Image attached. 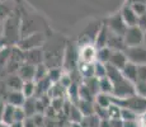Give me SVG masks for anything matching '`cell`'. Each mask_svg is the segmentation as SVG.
<instances>
[{
  "label": "cell",
  "instance_id": "obj_9",
  "mask_svg": "<svg viewBox=\"0 0 146 127\" xmlns=\"http://www.w3.org/2000/svg\"><path fill=\"white\" fill-rule=\"evenodd\" d=\"M24 63L35 65V66H37V65H40V64H43L44 63L43 50H42L41 47H37V49L24 51Z\"/></svg>",
  "mask_w": 146,
  "mask_h": 127
},
{
  "label": "cell",
  "instance_id": "obj_54",
  "mask_svg": "<svg viewBox=\"0 0 146 127\" xmlns=\"http://www.w3.org/2000/svg\"><path fill=\"white\" fill-rule=\"evenodd\" d=\"M144 43L146 45V31L144 32Z\"/></svg>",
  "mask_w": 146,
  "mask_h": 127
},
{
  "label": "cell",
  "instance_id": "obj_28",
  "mask_svg": "<svg viewBox=\"0 0 146 127\" xmlns=\"http://www.w3.org/2000/svg\"><path fill=\"white\" fill-rule=\"evenodd\" d=\"M112 55V50L109 49L108 46L102 47V49H98L97 51V61H100L103 64H108L109 59H111Z\"/></svg>",
  "mask_w": 146,
  "mask_h": 127
},
{
  "label": "cell",
  "instance_id": "obj_56",
  "mask_svg": "<svg viewBox=\"0 0 146 127\" xmlns=\"http://www.w3.org/2000/svg\"><path fill=\"white\" fill-rule=\"evenodd\" d=\"M0 125H1V122H0Z\"/></svg>",
  "mask_w": 146,
  "mask_h": 127
},
{
  "label": "cell",
  "instance_id": "obj_48",
  "mask_svg": "<svg viewBox=\"0 0 146 127\" xmlns=\"http://www.w3.org/2000/svg\"><path fill=\"white\" fill-rule=\"evenodd\" d=\"M10 127H24V121L22 122V121H14L9 125Z\"/></svg>",
  "mask_w": 146,
  "mask_h": 127
},
{
  "label": "cell",
  "instance_id": "obj_24",
  "mask_svg": "<svg viewBox=\"0 0 146 127\" xmlns=\"http://www.w3.org/2000/svg\"><path fill=\"white\" fill-rule=\"evenodd\" d=\"M107 76L111 79V81L113 84L123 79L122 71H121L119 69H117V67H114L113 65H111V64H107Z\"/></svg>",
  "mask_w": 146,
  "mask_h": 127
},
{
  "label": "cell",
  "instance_id": "obj_43",
  "mask_svg": "<svg viewBox=\"0 0 146 127\" xmlns=\"http://www.w3.org/2000/svg\"><path fill=\"white\" fill-rule=\"evenodd\" d=\"M137 80L146 81V64L137 65Z\"/></svg>",
  "mask_w": 146,
  "mask_h": 127
},
{
  "label": "cell",
  "instance_id": "obj_27",
  "mask_svg": "<svg viewBox=\"0 0 146 127\" xmlns=\"http://www.w3.org/2000/svg\"><path fill=\"white\" fill-rule=\"evenodd\" d=\"M67 117L70 118V121L74 123H81L84 120V116L80 112V109L78 108V106H71L70 111L67 112Z\"/></svg>",
  "mask_w": 146,
  "mask_h": 127
},
{
  "label": "cell",
  "instance_id": "obj_2",
  "mask_svg": "<svg viewBox=\"0 0 146 127\" xmlns=\"http://www.w3.org/2000/svg\"><path fill=\"white\" fill-rule=\"evenodd\" d=\"M113 102L117 103L121 108H130L136 113L142 114L146 111V98L140 97L137 94H133L128 98H113Z\"/></svg>",
  "mask_w": 146,
  "mask_h": 127
},
{
  "label": "cell",
  "instance_id": "obj_23",
  "mask_svg": "<svg viewBox=\"0 0 146 127\" xmlns=\"http://www.w3.org/2000/svg\"><path fill=\"white\" fill-rule=\"evenodd\" d=\"M76 106H78V108L80 109V112L83 113L84 117L90 116V114H94V102L79 99V102L76 103Z\"/></svg>",
  "mask_w": 146,
  "mask_h": 127
},
{
  "label": "cell",
  "instance_id": "obj_51",
  "mask_svg": "<svg viewBox=\"0 0 146 127\" xmlns=\"http://www.w3.org/2000/svg\"><path fill=\"white\" fill-rule=\"evenodd\" d=\"M3 46V22H0V47Z\"/></svg>",
  "mask_w": 146,
  "mask_h": 127
},
{
  "label": "cell",
  "instance_id": "obj_3",
  "mask_svg": "<svg viewBox=\"0 0 146 127\" xmlns=\"http://www.w3.org/2000/svg\"><path fill=\"white\" fill-rule=\"evenodd\" d=\"M44 43H46V36L41 31H38V32L21 37V39L17 43V47H19L22 51H28L32 49H37V47H42Z\"/></svg>",
  "mask_w": 146,
  "mask_h": 127
},
{
  "label": "cell",
  "instance_id": "obj_13",
  "mask_svg": "<svg viewBox=\"0 0 146 127\" xmlns=\"http://www.w3.org/2000/svg\"><path fill=\"white\" fill-rule=\"evenodd\" d=\"M127 63H128V60H127V56H126L125 51H112V55H111L108 64L113 65L114 67L122 70L123 66Z\"/></svg>",
  "mask_w": 146,
  "mask_h": 127
},
{
  "label": "cell",
  "instance_id": "obj_55",
  "mask_svg": "<svg viewBox=\"0 0 146 127\" xmlns=\"http://www.w3.org/2000/svg\"><path fill=\"white\" fill-rule=\"evenodd\" d=\"M141 127H146V125H144V126H141Z\"/></svg>",
  "mask_w": 146,
  "mask_h": 127
},
{
  "label": "cell",
  "instance_id": "obj_8",
  "mask_svg": "<svg viewBox=\"0 0 146 127\" xmlns=\"http://www.w3.org/2000/svg\"><path fill=\"white\" fill-rule=\"evenodd\" d=\"M97 51H98V49L93 43L80 46V50H79L80 61H83V63H89V64L95 63V61H97Z\"/></svg>",
  "mask_w": 146,
  "mask_h": 127
},
{
  "label": "cell",
  "instance_id": "obj_15",
  "mask_svg": "<svg viewBox=\"0 0 146 127\" xmlns=\"http://www.w3.org/2000/svg\"><path fill=\"white\" fill-rule=\"evenodd\" d=\"M35 72H36V66L28 64V63H23L18 70V75L21 76L24 81L35 80Z\"/></svg>",
  "mask_w": 146,
  "mask_h": 127
},
{
  "label": "cell",
  "instance_id": "obj_22",
  "mask_svg": "<svg viewBox=\"0 0 146 127\" xmlns=\"http://www.w3.org/2000/svg\"><path fill=\"white\" fill-rule=\"evenodd\" d=\"M94 103H97L98 106L108 108L112 103H113V95L112 94H107V93L99 92L94 98Z\"/></svg>",
  "mask_w": 146,
  "mask_h": 127
},
{
  "label": "cell",
  "instance_id": "obj_42",
  "mask_svg": "<svg viewBox=\"0 0 146 127\" xmlns=\"http://www.w3.org/2000/svg\"><path fill=\"white\" fill-rule=\"evenodd\" d=\"M31 118L35 121V123L37 125V127H43L44 123H46V117L43 116V113H36Z\"/></svg>",
  "mask_w": 146,
  "mask_h": 127
},
{
  "label": "cell",
  "instance_id": "obj_14",
  "mask_svg": "<svg viewBox=\"0 0 146 127\" xmlns=\"http://www.w3.org/2000/svg\"><path fill=\"white\" fill-rule=\"evenodd\" d=\"M24 102H26V97L22 90H9V93L7 94V103L14 107H22Z\"/></svg>",
  "mask_w": 146,
  "mask_h": 127
},
{
  "label": "cell",
  "instance_id": "obj_11",
  "mask_svg": "<svg viewBox=\"0 0 146 127\" xmlns=\"http://www.w3.org/2000/svg\"><path fill=\"white\" fill-rule=\"evenodd\" d=\"M107 46H108L112 51H125L126 49H127L123 36L114 35V33H112V32H109L108 43H107Z\"/></svg>",
  "mask_w": 146,
  "mask_h": 127
},
{
  "label": "cell",
  "instance_id": "obj_20",
  "mask_svg": "<svg viewBox=\"0 0 146 127\" xmlns=\"http://www.w3.org/2000/svg\"><path fill=\"white\" fill-rule=\"evenodd\" d=\"M14 5L9 0H0V22H4L14 12Z\"/></svg>",
  "mask_w": 146,
  "mask_h": 127
},
{
  "label": "cell",
  "instance_id": "obj_50",
  "mask_svg": "<svg viewBox=\"0 0 146 127\" xmlns=\"http://www.w3.org/2000/svg\"><path fill=\"white\" fill-rule=\"evenodd\" d=\"M5 104L4 102H0V122H1V118H3V113H4V109H5Z\"/></svg>",
  "mask_w": 146,
  "mask_h": 127
},
{
  "label": "cell",
  "instance_id": "obj_18",
  "mask_svg": "<svg viewBox=\"0 0 146 127\" xmlns=\"http://www.w3.org/2000/svg\"><path fill=\"white\" fill-rule=\"evenodd\" d=\"M78 72H79L80 76L84 79V80L94 76V63L89 64V63L79 61V64H78Z\"/></svg>",
  "mask_w": 146,
  "mask_h": 127
},
{
  "label": "cell",
  "instance_id": "obj_6",
  "mask_svg": "<svg viewBox=\"0 0 146 127\" xmlns=\"http://www.w3.org/2000/svg\"><path fill=\"white\" fill-rule=\"evenodd\" d=\"M106 25L108 27L109 32L114 33V35H118V36H125L126 31H127V28H128V25L123 21L121 13L109 17L106 22Z\"/></svg>",
  "mask_w": 146,
  "mask_h": 127
},
{
  "label": "cell",
  "instance_id": "obj_30",
  "mask_svg": "<svg viewBox=\"0 0 146 127\" xmlns=\"http://www.w3.org/2000/svg\"><path fill=\"white\" fill-rule=\"evenodd\" d=\"M99 92L107 93V94H112L113 92V83L111 81V79L108 76L99 79Z\"/></svg>",
  "mask_w": 146,
  "mask_h": 127
},
{
  "label": "cell",
  "instance_id": "obj_26",
  "mask_svg": "<svg viewBox=\"0 0 146 127\" xmlns=\"http://www.w3.org/2000/svg\"><path fill=\"white\" fill-rule=\"evenodd\" d=\"M14 111H15V107L14 106H12L9 103L5 104V109H4V113H3L1 122L7 123V125H10L12 122H14Z\"/></svg>",
  "mask_w": 146,
  "mask_h": 127
},
{
  "label": "cell",
  "instance_id": "obj_52",
  "mask_svg": "<svg viewBox=\"0 0 146 127\" xmlns=\"http://www.w3.org/2000/svg\"><path fill=\"white\" fill-rule=\"evenodd\" d=\"M133 3H146V0H127V4H133Z\"/></svg>",
  "mask_w": 146,
  "mask_h": 127
},
{
  "label": "cell",
  "instance_id": "obj_39",
  "mask_svg": "<svg viewBox=\"0 0 146 127\" xmlns=\"http://www.w3.org/2000/svg\"><path fill=\"white\" fill-rule=\"evenodd\" d=\"M27 114L24 112L23 107H15V111H14V121H26Z\"/></svg>",
  "mask_w": 146,
  "mask_h": 127
},
{
  "label": "cell",
  "instance_id": "obj_35",
  "mask_svg": "<svg viewBox=\"0 0 146 127\" xmlns=\"http://www.w3.org/2000/svg\"><path fill=\"white\" fill-rule=\"evenodd\" d=\"M121 118L123 121H133L139 120V113L130 108H121Z\"/></svg>",
  "mask_w": 146,
  "mask_h": 127
},
{
  "label": "cell",
  "instance_id": "obj_37",
  "mask_svg": "<svg viewBox=\"0 0 146 127\" xmlns=\"http://www.w3.org/2000/svg\"><path fill=\"white\" fill-rule=\"evenodd\" d=\"M135 92H136V94L140 95V97L146 98V81L137 80L136 83H135Z\"/></svg>",
  "mask_w": 146,
  "mask_h": 127
},
{
  "label": "cell",
  "instance_id": "obj_36",
  "mask_svg": "<svg viewBox=\"0 0 146 127\" xmlns=\"http://www.w3.org/2000/svg\"><path fill=\"white\" fill-rule=\"evenodd\" d=\"M47 72H48V67H47L46 64H40L36 66V72H35V81L41 80L44 76H47Z\"/></svg>",
  "mask_w": 146,
  "mask_h": 127
},
{
  "label": "cell",
  "instance_id": "obj_4",
  "mask_svg": "<svg viewBox=\"0 0 146 127\" xmlns=\"http://www.w3.org/2000/svg\"><path fill=\"white\" fill-rule=\"evenodd\" d=\"M133 94H136V92H135V83L132 81L123 78L122 80L113 84V92H112L113 98L122 99V98H128Z\"/></svg>",
  "mask_w": 146,
  "mask_h": 127
},
{
  "label": "cell",
  "instance_id": "obj_47",
  "mask_svg": "<svg viewBox=\"0 0 146 127\" xmlns=\"http://www.w3.org/2000/svg\"><path fill=\"white\" fill-rule=\"evenodd\" d=\"M24 127H37V125H36L35 121L31 117H27L26 121H24Z\"/></svg>",
  "mask_w": 146,
  "mask_h": 127
},
{
  "label": "cell",
  "instance_id": "obj_17",
  "mask_svg": "<svg viewBox=\"0 0 146 127\" xmlns=\"http://www.w3.org/2000/svg\"><path fill=\"white\" fill-rule=\"evenodd\" d=\"M121 71H122V75L125 79L132 81V83H136L137 81V65L136 64L128 61Z\"/></svg>",
  "mask_w": 146,
  "mask_h": 127
},
{
  "label": "cell",
  "instance_id": "obj_1",
  "mask_svg": "<svg viewBox=\"0 0 146 127\" xmlns=\"http://www.w3.org/2000/svg\"><path fill=\"white\" fill-rule=\"evenodd\" d=\"M22 35V13L18 9L3 22V46H15Z\"/></svg>",
  "mask_w": 146,
  "mask_h": 127
},
{
  "label": "cell",
  "instance_id": "obj_44",
  "mask_svg": "<svg viewBox=\"0 0 146 127\" xmlns=\"http://www.w3.org/2000/svg\"><path fill=\"white\" fill-rule=\"evenodd\" d=\"M137 25L141 28L142 31H146V12L142 13L141 15H139V21H137Z\"/></svg>",
  "mask_w": 146,
  "mask_h": 127
},
{
  "label": "cell",
  "instance_id": "obj_40",
  "mask_svg": "<svg viewBox=\"0 0 146 127\" xmlns=\"http://www.w3.org/2000/svg\"><path fill=\"white\" fill-rule=\"evenodd\" d=\"M58 83H60L61 85L65 86V88L67 89L72 83H74V79H72L71 76H70L69 72H64V75L61 76V79H60V81H58Z\"/></svg>",
  "mask_w": 146,
  "mask_h": 127
},
{
  "label": "cell",
  "instance_id": "obj_45",
  "mask_svg": "<svg viewBox=\"0 0 146 127\" xmlns=\"http://www.w3.org/2000/svg\"><path fill=\"white\" fill-rule=\"evenodd\" d=\"M142 123L139 122V120L133 121H123V127H141Z\"/></svg>",
  "mask_w": 146,
  "mask_h": 127
},
{
  "label": "cell",
  "instance_id": "obj_31",
  "mask_svg": "<svg viewBox=\"0 0 146 127\" xmlns=\"http://www.w3.org/2000/svg\"><path fill=\"white\" fill-rule=\"evenodd\" d=\"M79 98L80 99H84V100L93 102L95 95L93 94V92L86 86V84L84 83V84H81V85H79Z\"/></svg>",
  "mask_w": 146,
  "mask_h": 127
},
{
  "label": "cell",
  "instance_id": "obj_41",
  "mask_svg": "<svg viewBox=\"0 0 146 127\" xmlns=\"http://www.w3.org/2000/svg\"><path fill=\"white\" fill-rule=\"evenodd\" d=\"M132 7V9L136 12L137 15H141L142 13L146 12V3H133V4H130Z\"/></svg>",
  "mask_w": 146,
  "mask_h": 127
},
{
  "label": "cell",
  "instance_id": "obj_25",
  "mask_svg": "<svg viewBox=\"0 0 146 127\" xmlns=\"http://www.w3.org/2000/svg\"><path fill=\"white\" fill-rule=\"evenodd\" d=\"M23 109L26 112L27 117H32L37 113V109H36V97H31V98H26V102H24Z\"/></svg>",
  "mask_w": 146,
  "mask_h": 127
},
{
  "label": "cell",
  "instance_id": "obj_53",
  "mask_svg": "<svg viewBox=\"0 0 146 127\" xmlns=\"http://www.w3.org/2000/svg\"><path fill=\"white\" fill-rule=\"evenodd\" d=\"M0 127H10L9 125H7V123H3L1 122V125H0Z\"/></svg>",
  "mask_w": 146,
  "mask_h": 127
},
{
  "label": "cell",
  "instance_id": "obj_46",
  "mask_svg": "<svg viewBox=\"0 0 146 127\" xmlns=\"http://www.w3.org/2000/svg\"><path fill=\"white\" fill-rule=\"evenodd\" d=\"M112 127H123V120L122 118H114V120H109Z\"/></svg>",
  "mask_w": 146,
  "mask_h": 127
},
{
  "label": "cell",
  "instance_id": "obj_5",
  "mask_svg": "<svg viewBox=\"0 0 146 127\" xmlns=\"http://www.w3.org/2000/svg\"><path fill=\"white\" fill-rule=\"evenodd\" d=\"M123 38H125V43L127 47L140 46V45L144 43V31L139 25L128 27Z\"/></svg>",
  "mask_w": 146,
  "mask_h": 127
},
{
  "label": "cell",
  "instance_id": "obj_16",
  "mask_svg": "<svg viewBox=\"0 0 146 127\" xmlns=\"http://www.w3.org/2000/svg\"><path fill=\"white\" fill-rule=\"evenodd\" d=\"M52 81L50 80L48 76H44L43 79L41 80H37L36 81V93H35V97H41L43 94H47L48 93L50 88L52 86Z\"/></svg>",
  "mask_w": 146,
  "mask_h": 127
},
{
  "label": "cell",
  "instance_id": "obj_33",
  "mask_svg": "<svg viewBox=\"0 0 146 127\" xmlns=\"http://www.w3.org/2000/svg\"><path fill=\"white\" fill-rule=\"evenodd\" d=\"M94 76L98 79L107 76V64H103L100 61H95L94 63Z\"/></svg>",
  "mask_w": 146,
  "mask_h": 127
},
{
  "label": "cell",
  "instance_id": "obj_38",
  "mask_svg": "<svg viewBox=\"0 0 146 127\" xmlns=\"http://www.w3.org/2000/svg\"><path fill=\"white\" fill-rule=\"evenodd\" d=\"M94 114H97L100 120H108V112H107V108L98 106L97 103H94Z\"/></svg>",
  "mask_w": 146,
  "mask_h": 127
},
{
  "label": "cell",
  "instance_id": "obj_7",
  "mask_svg": "<svg viewBox=\"0 0 146 127\" xmlns=\"http://www.w3.org/2000/svg\"><path fill=\"white\" fill-rule=\"evenodd\" d=\"M127 60L130 63H133L136 65H144L146 64V47L140 46H132L127 47L125 50Z\"/></svg>",
  "mask_w": 146,
  "mask_h": 127
},
{
  "label": "cell",
  "instance_id": "obj_34",
  "mask_svg": "<svg viewBox=\"0 0 146 127\" xmlns=\"http://www.w3.org/2000/svg\"><path fill=\"white\" fill-rule=\"evenodd\" d=\"M107 112H108V120L121 118V107L117 103H114V102L107 108Z\"/></svg>",
  "mask_w": 146,
  "mask_h": 127
},
{
  "label": "cell",
  "instance_id": "obj_32",
  "mask_svg": "<svg viewBox=\"0 0 146 127\" xmlns=\"http://www.w3.org/2000/svg\"><path fill=\"white\" fill-rule=\"evenodd\" d=\"M64 75V71L60 66H56V67H50L48 72H47V76L50 78V80L52 83H58L61 79V76Z\"/></svg>",
  "mask_w": 146,
  "mask_h": 127
},
{
  "label": "cell",
  "instance_id": "obj_29",
  "mask_svg": "<svg viewBox=\"0 0 146 127\" xmlns=\"http://www.w3.org/2000/svg\"><path fill=\"white\" fill-rule=\"evenodd\" d=\"M22 93L24 94V97H26V98L35 97V93H36V81L35 80L24 81L23 86H22Z\"/></svg>",
  "mask_w": 146,
  "mask_h": 127
},
{
  "label": "cell",
  "instance_id": "obj_10",
  "mask_svg": "<svg viewBox=\"0 0 146 127\" xmlns=\"http://www.w3.org/2000/svg\"><path fill=\"white\" fill-rule=\"evenodd\" d=\"M121 15H122L125 23L128 27H132V25H137V21H139V15L136 14V12L132 9L130 4H126L125 7L121 10Z\"/></svg>",
  "mask_w": 146,
  "mask_h": 127
},
{
  "label": "cell",
  "instance_id": "obj_12",
  "mask_svg": "<svg viewBox=\"0 0 146 127\" xmlns=\"http://www.w3.org/2000/svg\"><path fill=\"white\" fill-rule=\"evenodd\" d=\"M108 37H109V29L106 24H102L99 28V31L97 32L94 37V46L97 49H102L106 47L108 43Z\"/></svg>",
  "mask_w": 146,
  "mask_h": 127
},
{
  "label": "cell",
  "instance_id": "obj_49",
  "mask_svg": "<svg viewBox=\"0 0 146 127\" xmlns=\"http://www.w3.org/2000/svg\"><path fill=\"white\" fill-rule=\"evenodd\" d=\"M99 127H112V125H111V122H109V120H102Z\"/></svg>",
  "mask_w": 146,
  "mask_h": 127
},
{
  "label": "cell",
  "instance_id": "obj_21",
  "mask_svg": "<svg viewBox=\"0 0 146 127\" xmlns=\"http://www.w3.org/2000/svg\"><path fill=\"white\" fill-rule=\"evenodd\" d=\"M47 94L51 97V99H55V98H64L67 94V89L65 86L61 85L60 83H53Z\"/></svg>",
  "mask_w": 146,
  "mask_h": 127
},
{
  "label": "cell",
  "instance_id": "obj_19",
  "mask_svg": "<svg viewBox=\"0 0 146 127\" xmlns=\"http://www.w3.org/2000/svg\"><path fill=\"white\" fill-rule=\"evenodd\" d=\"M23 83L24 80L18 74H10L7 80H5V84H7L9 90H22Z\"/></svg>",
  "mask_w": 146,
  "mask_h": 127
}]
</instances>
